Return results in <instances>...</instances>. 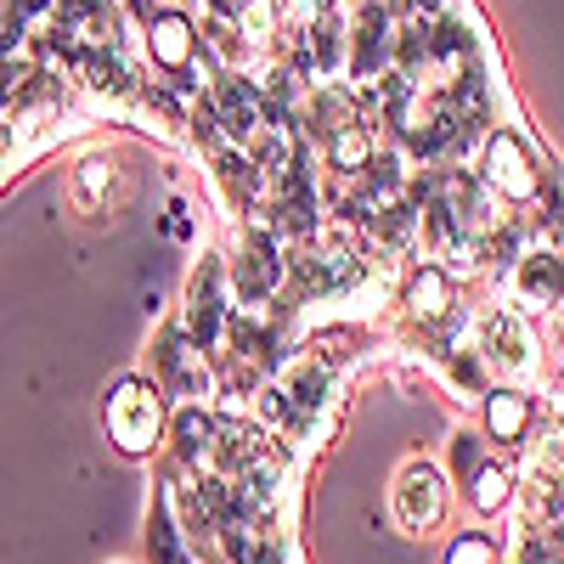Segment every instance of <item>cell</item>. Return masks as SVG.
Segmentation results:
<instances>
[{
  "label": "cell",
  "mask_w": 564,
  "mask_h": 564,
  "mask_svg": "<svg viewBox=\"0 0 564 564\" xmlns=\"http://www.w3.org/2000/svg\"><path fill=\"white\" fill-rule=\"evenodd\" d=\"M148 57L159 74H209V57H204V34L186 12H159L148 18ZM215 79V74H209Z\"/></svg>",
  "instance_id": "obj_2"
},
{
  "label": "cell",
  "mask_w": 564,
  "mask_h": 564,
  "mask_svg": "<svg viewBox=\"0 0 564 564\" xmlns=\"http://www.w3.org/2000/svg\"><path fill=\"white\" fill-rule=\"evenodd\" d=\"M395 520L401 531H435L446 520V486L430 463H406L401 480H395Z\"/></svg>",
  "instance_id": "obj_3"
},
{
  "label": "cell",
  "mask_w": 564,
  "mask_h": 564,
  "mask_svg": "<svg viewBox=\"0 0 564 564\" xmlns=\"http://www.w3.org/2000/svg\"><path fill=\"white\" fill-rule=\"evenodd\" d=\"M220 327H226V276L220 260H209L186 289V334H193V345H215Z\"/></svg>",
  "instance_id": "obj_6"
},
{
  "label": "cell",
  "mask_w": 564,
  "mask_h": 564,
  "mask_svg": "<svg viewBox=\"0 0 564 564\" xmlns=\"http://www.w3.org/2000/svg\"><path fill=\"white\" fill-rule=\"evenodd\" d=\"M486 423H491L497 441H520L525 423H531V401L513 395V390H497V395L486 401Z\"/></svg>",
  "instance_id": "obj_9"
},
{
  "label": "cell",
  "mask_w": 564,
  "mask_h": 564,
  "mask_svg": "<svg viewBox=\"0 0 564 564\" xmlns=\"http://www.w3.org/2000/svg\"><path fill=\"white\" fill-rule=\"evenodd\" d=\"M508 491H513L508 468L486 463L480 475H475V508H480V513H502V508H508Z\"/></svg>",
  "instance_id": "obj_10"
},
{
  "label": "cell",
  "mask_w": 564,
  "mask_h": 564,
  "mask_svg": "<svg viewBox=\"0 0 564 564\" xmlns=\"http://www.w3.org/2000/svg\"><path fill=\"white\" fill-rule=\"evenodd\" d=\"M446 564H497V547H491L486 536H463V542L452 547Z\"/></svg>",
  "instance_id": "obj_11"
},
{
  "label": "cell",
  "mask_w": 564,
  "mask_h": 564,
  "mask_svg": "<svg viewBox=\"0 0 564 564\" xmlns=\"http://www.w3.org/2000/svg\"><path fill=\"white\" fill-rule=\"evenodd\" d=\"M159 423H164V412H159V390H153V384L124 379V384L108 395V435L119 441V452L141 457V452L159 441Z\"/></svg>",
  "instance_id": "obj_1"
},
{
  "label": "cell",
  "mask_w": 564,
  "mask_h": 564,
  "mask_svg": "<svg viewBox=\"0 0 564 564\" xmlns=\"http://www.w3.org/2000/svg\"><path fill=\"white\" fill-rule=\"evenodd\" d=\"M406 300H412L417 316H430V322L446 316V305H452V271H446V265H417Z\"/></svg>",
  "instance_id": "obj_7"
},
{
  "label": "cell",
  "mask_w": 564,
  "mask_h": 564,
  "mask_svg": "<svg viewBox=\"0 0 564 564\" xmlns=\"http://www.w3.org/2000/svg\"><path fill=\"white\" fill-rule=\"evenodd\" d=\"M108 186H113V159H108V153H85V159L74 164V204H79V209L97 215Z\"/></svg>",
  "instance_id": "obj_8"
},
{
  "label": "cell",
  "mask_w": 564,
  "mask_h": 564,
  "mask_svg": "<svg viewBox=\"0 0 564 564\" xmlns=\"http://www.w3.org/2000/svg\"><path fill=\"white\" fill-rule=\"evenodd\" d=\"M480 350L497 372H508V379H525V372L536 367V350H531V334H525V322L520 316H508V311H491L486 327H480Z\"/></svg>",
  "instance_id": "obj_4"
},
{
  "label": "cell",
  "mask_w": 564,
  "mask_h": 564,
  "mask_svg": "<svg viewBox=\"0 0 564 564\" xmlns=\"http://www.w3.org/2000/svg\"><path fill=\"white\" fill-rule=\"evenodd\" d=\"M486 186H491V193H502V198H513V204L536 198V170H531V159L520 148V135L497 130L486 141Z\"/></svg>",
  "instance_id": "obj_5"
}]
</instances>
